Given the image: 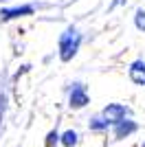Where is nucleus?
<instances>
[{
  "instance_id": "nucleus-7",
  "label": "nucleus",
  "mask_w": 145,
  "mask_h": 147,
  "mask_svg": "<svg viewBox=\"0 0 145 147\" xmlns=\"http://www.w3.org/2000/svg\"><path fill=\"white\" fill-rule=\"evenodd\" d=\"M60 143L64 147H72V145H77V134L72 132V129H68V132H64V134L60 136Z\"/></svg>"
},
{
  "instance_id": "nucleus-9",
  "label": "nucleus",
  "mask_w": 145,
  "mask_h": 147,
  "mask_svg": "<svg viewBox=\"0 0 145 147\" xmlns=\"http://www.w3.org/2000/svg\"><path fill=\"white\" fill-rule=\"evenodd\" d=\"M134 22H136V29L145 31V11H143V9L136 11V20H134Z\"/></svg>"
},
{
  "instance_id": "nucleus-5",
  "label": "nucleus",
  "mask_w": 145,
  "mask_h": 147,
  "mask_svg": "<svg viewBox=\"0 0 145 147\" xmlns=\"http://www.w3.org/2000/svg\"><path fill=\"white\" fill-rule=\"evenodd\" d=\"M132 132H136V123L130 121V119L119 121V123L115 125V138H125V136H130Z\"/></svg>"
},
{
  "instance_id": "nucleus-1",
  "label": "nucleus",
  "mask_w": 145,
  "mask_h": 147,
  "mask_svg": "<svg viewBox=\"0 0 145 147\" xmlns=\"http://www.w3.org/2000/svg\"><path fill=\"white\" fill-rule=\"evenodd\" d=\"M79 44H81V35L77 33V29H66L60 37V57L62 61H70L72 57L77 55Z\"/></svg>"
},
{
  "instance_id": "nucleus-2",
  "label": "nucleus",
  "mask_w": 145,
  "mask_h": 147,
  "mask_svg": "<svg viewBox=\"0 0 145 147\" xmlns=\"http://www.w3.org/2000/svg\"><path fill=\"white\" fill-rule=\"evenodd\" d=\"M130 114V110H127L125 105H121V103H110L106 110H103V117L108 119L110 125H117L119 121H125V117Z\"/></svg>"
},
{
  "instance_id": "nucleus-3",
  "label": "nucleus",
  "mask_w": 145,
  "mask_h": 147,
  "mask_svg": "<svg viewBox=\"0 0 145 147\" xmlns=\"http://www.w3.org/2000/svg\"><path fill=\"white\" fill-rule=\"evenodd\" d=\"M88 101H90V99H88L86 88L81 86V84H75V86H72V90H70V97H68V105H70V108H75V110H79V108H84Z\"/></svg>"
},
{
  "instance_id": "nucleus-4",
  "label": "nucleus",
  "mask_w": 145,
  "mask_h": 147,
  "mask_svg": "<svg viewBox=\"0 0 145 147\" xmlns=\"http://www.w3.org/2000/svg\"><path fill=\"white\" fill-rule=\"evenodd\" d=\"M33 7L31 5H22V7H13V9H2L0 18L2 20H13V18H22V16H31Z\"/></svg>"
},
{
  "instance_id": "nucleus-6",
  "label": "nucleus",
  "mask_w": 145,
  "mask_h": 147,
  "mask_svg": "<svg viewBox=\"0 0 145 147\" xmlns=\"http://www.w3.org/2000/svg\"><path fill=\"white\" fill-rule=\"evenodd\" d=\"M130 79L139 86H145V61H134L130 66Z\"/></svg>"
},
{
  "instance_id": "nucleus-8",
  "label": "nucleus",
  "mask_w": 145,
  "mask_h": 147,
  "mask_svg": "<svg viewBox=\"0 0 145 147\" xmlns=\"http://www.w3.org/2000/svg\"><path fill=\"white\" fill-rule=\"evenodd\" d=\"M108 125H110V123H108V119L103 117V114H101V117H95V119L90 121V129H95V132H101V129H108Z\"/></svg>"
},
{
  "instance_id": "nucleus-10",
  "label": "nucleus",
  "mask_w": 145,
  "mask_h": 147,
  "mask_svg": "<svg viewBox=\"0 0 145 147\" xmlns=\"http://www.w3.org/2000/svg\"><path fill=\"white\" fill-rule=\"evenodd\" d=\"M57 143H60V134H57V132H51V134H48V141H46V147H55Z\"/></svg>"
}]
</instances>
